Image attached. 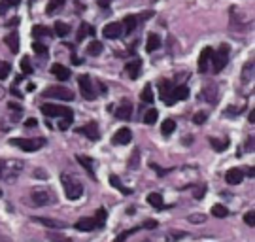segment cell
<instances>
[{"instance_id": "1", "label": "cell", "mask_w": 255, "mask_h": 242, "mask_svg": "<svg viewBox=\"0 0 255 242\" xmlns=\"http://www.w3.org/2000/svg\"><path fill=\"white\" fill-rule=\"evenodd\" d=\"M9 144L15 148H21L23 152H38L40 148H44L46 138H11Z\"/></svg>"}, {"instance_id": "2", "label": "cell", "mask_w": 255, "mask_h": 242, "mask_svg": "<svg viewBox=\"0 0 255 242\" xmlns=\"http://www.w3.org/2000/svg\"><path fill=\"white\" fill-rule=\"evenodd\" d=\"M44 99H59L64 100V102H70L74 100V91L64 87V85H53V87H47L44 93H42Z\"/></svg>"}, {"instance_id": "3", "label": "cell", "mask_w": 255, "mask_h": 242, "mask_svg": "<svg viewBox=\"0 0 255 242\" xmlns=\"http://www.w3.org/2000/svg\"><path fill=\"white\" fill-rule=\"evenodd\" d=\"M61 182L64 186V193L70 201H76V199H80L83 195V188L80 182H74L70 176H64V174L61 176Z\"/></svg>"}, {"instance_id": "4", "label": "cell", "mask_w": 255, "mask_h": 242, "mask_svg": "<svg viewBox=\"0 0 255 242\" xmlns=\"http://www.w3.org/2000/svg\"><path fill=\"white\" fill-rule=\"evenodd\" d=\"M227 63H229V45L223 44L216 53H212V68L218 74V72H221L225 68Z\"/></svg>"}, {"instance_id": "5", "label": "cell", "mask_w": 255, "mask_h": 242, "mask_svg": "<svg viewBox=\"0 0 255 242\" xmlns=\"http://www.w3.org/2000/svg\"><path fill=\"white\" fill-rule=\"evenodd\" d=\"M42 114H46L47 117H63L68 114H74L70 108L63 106V104H53V102H47L42 104Z\"/></svg>"}, {"instance_id": "6", "label": "cell", "mask_w": 255, "mask_h": 242, "mask_svg": "<svg viewBox=\"0 0 255 242\" xmlns=\"http://www.w3.org/2000/svg\"><path fill=\"white\" fill-rule=\"evenodd\" d=\"M78 83H80V93H82L83 99H87V100H93V99H95V91H93L91 78H89L87 74H83V76H80V80H78Z\"/></svg>"}, {"instance_id": "7", "label": "cell", "mask_w": 255, "mask_h": 242, "mask_svg": "<svg viewBox=\"0 0 255 242\" xmlns=\"http://www.w3.org/2000/svg\"><path fill=\"white\" fill-rule=\"evenodd\" d=\"M53 195L46 191V189H34L32 191V201L36 207H44V205H49V201H53Z\"/></svg>"}, {"instance_id": "8", "label": "cell", "mask_w": 255, "mask_h": 242, "mask_svg": "<svg viewBox=\"0 0 255 242\" xmlns=\"http://www.w3.org/2000/svg\"><path fill=\"white\" fill-rule=\"evenodd\" d=\"M121 34H123V25H121V23H110V25H106L104 30H102V36L108 38V40H116V38H119Z\"/></svg>"}, {"instance_id": "9", "label": "cell", "mask_w": 255, "mask_h": 242, "mask_svg": "<svg viewBox=\"0 0 255 242\" xmlns=\"http://www.w3.org/2000/svg\"><path fill=\"white\" fill-rule=\"evenodd\" d=\"M78 133L85 135L89 140H99V138H101V133H99V127H97V123H87L85 127L78 129Z\"/></svg>"}, {"instance_id": "10", "label": "cell", "mask_w": 255, "mask_h": 242, "mask_svg": "<svg viewBox=\"0 0 255 242\" xmlns=\"http://www.w3.org/2000/svg\"><path fill=\"white\" fill-rule=\"evenodd\" d=\"M130 138H132V133H130V129H119L118 133L114 135V138H112V142L116 144V146H121V144H128V142H130Z\"/></svg>"}, {"instance_id": "11", "label": "cell", "mask_w": 255, "mask_h": 242, "mask_svg": "<svg viewBox=\"0 0 255 242\" xmlns=\"http://www.w3.org/2000/svg\"><path fill=\"white\" fill-rule=\"evenodd\" d=\"M51 74H53L59 81H64V80H68V78H70V70H68L66 66H63V64H59V63H55L53 66H51Z\"/></svg>"}, {"instance_id": "12", "label": "cell", "mask_w": 255, "mask_h": 242, "mask_svg": "<svg viewBox=\"0 0 255 242\" xmlns=\"http://www.w3.org/2000/svg\"><path fill=\"white\" fill-rule=\"evenodd\" d=\"M212 53H214L212 47H204V49L201 51V57H199V70L201 72H206V68H208V61L212 59Z\"/></svg>"}, {"instance_id": "13", "label": "cell", "mask_w": 255, "mask_h": 242, "mask_svg": "<svg viewBox=\"0 0 255 242\" xmlns=\"http://www.w3.org/2000/svg\"><path fill=\"white\" fill-rule=\"evenodd\" d=\"M225 180H227V184H231V186H238V184L244 180V174H242L240 169H231V171L225 174Z\"/></svg>"}, {"instance_id": "14", "label": "cell", "mask_w": 255, "mask_h": 242, "mask_svg": "<svg viewBox=\"0 0 255 242\" xmlns=\"http://www.w3.org/2000/svg\"><path fill=\"white\" fill-rule=\"evenodd\" d=\"M170 97H172L174 102H178V100H185L187 97H189V89L185 87V85H176L172 89V93H170Z\"/></svg>"}, {"instance_id": "15", "label": "cell", "mask_w": 255, "mask_h": 242, "mask_svg": "<svg viewBox=\"0 0 255 242\" xmlns=\"http://www.w3.org/2000/svg\"><path fill=\"white\" fill-rule=\"evenodd\" d=\"M130 112H132V104L127 100V102L119 104V108L116 110V116H118V119H130Z\"/></svg>"}, {"instance_id": "16", "label": "cell", "mask_w": 255, "mask_h": 242, "mask_svg": "<svg viewBox=\"0 0 255 242\" xmlns=\"http://www.w3.org/2000/svg\"><path fill=\"white\" fill-rule=\"evenodd\" d=\"M74 227H76L78 231H93V229L97 227V222L91 220V218H82L80 222H76Z\"/></svg>"}, {"instance_id": "17", "label": "cell", "mask_w": 255, "mask_h": 242, "mask_svg": "<svg viewBox=\"0 0 255 242\" xmlns=\"http://www.w3.org/2000/svg\"><path fill=\"white\" fill-rule=\"evenodd\" d=\"M140 70H142V61H140V59L127 64V74L130 80H136L138 76H140Z\"/></svg>"}, {"instance_id": "18", "label": "cell", "mask_w": 255, "mask_h": 242, "mask_svg": "<svg viewBox=\"0 0 255 242\" xmlns=\"http://www.w3.org/2000/svg\"><path fill=\"white\" fill-rule=\"evenodd\" d=\"M4 42H6V45L9 47L11 53H19V34L17 32H11L9 36H6Z\"/></svg>"}, {"instance_id": "19", "label": "cell", "mask_w": 255, "mask_h": 242, "mask_svg": "<svg viewBox=\"0 0 255 242\" xmlns=\"http://www.w3.org/2000/svg\"><path fill=\"white\" fill-rule=\"evenodd\" d=\"M76 159H78V163H80L83 169L87 171V174H89L91 178H95V165H93L91 159H89V157H85V155H78Z\"/></svg>"}, {"instance_id": "20", "label": "cell", "mask_w": 255, "mask_h": 242, "mask_svg": "<svg viewBox=\"0 0 255 242\" xmlns=\"http://www.w3.org/2000/svg\"><path fill=\"white\" fill-rule=\"evenodd\" d=\"M161 45V38L157 34H149L147 36V44H146V51L147 53H153L155 49Z\"/></svg>"}, {"instance_id": "21", "label": "cell", "mask_w": 255, "mask_h": 242, "mask_svg": "<svg viewBox=\"0 0 255 242\" xmlns=\"http://www.w3.org/2000/svg\"><path fill=\"white\" fill-rule=\"evenodd\" d=\"M123 23H125V27H123V28H125V34H130V32H132V30L136 28L138 17H136V15H127Z\"/></svg>"}, {"instance_id": "22", "label": "cell", "mask_w": 255, "mask_h": 242, "mask_svg": "<svg viewBox=\"0 0 255 242\" xmlns=\"http://www.w3.org/2000/svg\"><path fill=\"white\" fill-rule=\"evenodd\" d=\"M102 49H104V45H102V42H99V40H93L91 44L87 45V53L93 55V57L101 55V53H102Z\"/></svg>"}, {"instance_id": "23", "label": "cell", "mask_w": 255, "mask_h": 242, "mask_svg": "<svg viewBox=\"0 0 255 242\" xmlns=\"http://www.w3.org/2000/svg\"><path fill=\"white\" fill-rule=\"evenodd\" d=\"M174 131H176V121H174V119H164L163 127H161V133H163V136H170Z\"/></svg>"}, {"instance_id": "24", "label": "cell", "mask_w": 255, "mask_h": 242, "mask_svg": "<svg viewBox=\"0 0 255 242\" xmlns=\"http://www.w3.org/2000/svg\"><path fill=\"white\" fill-rule=\"evenodd\" d=\"M110 184H112V186H114L116 189H119L121 193H127V195H128V193H132L130 189H127L125 186H123V184H121V180H119L116 174H110Z\"/></svg>"}, {"instance_id": "25", "label": "cell", "mask_w": 255, "mask_h": 242, "mask_svg": "<svg viewBox=\"0 0 255 242\" xmlns=\"http://www.w3.org/2000/svg\"><path fill=\"white\" fill-rule=\"evenodd\" d=\"M147 203L153 208H163V197H161V193H149L147 195Z\"/></svg>"}, {"instance_id": "26", "label": "cell", "mask_w": 255, "mask_h": 242, "mask_svg": "<svg viewBox=\"0 0 255 242\" xmlns=\"http://www.w3.org/2000/svg\"><path fill=\"white\" fill-rule=\"evenodd\" d=\"M70 32V25H66V23H55V34L59 36V38H64V36Z\"/></svg>"}, {"instance_id": "27", "label": "cell", "mask_w": 255, "mask_h": 242, "mask_svg": "<svg viewBox=\"0 0 255 242\" xmlns=\"http://www.w3.org/2000/svg\"><path fill=\"white\" fill-rule=\"evenodd\" d=\"M212 214L216 216V218H227L229 208L225 207V205H214V207H212Z\"/></svg>"}, {"instance_id": "28", "label": "cell", "mask_w": 255, "mask_h": 242, "mask_svg": "<svg viewBox=\"0 0 255 242\" xmlns=\"http://www.w3.org/2000/svg\"><path fill=\"white\" fill-rule=\"evenodd\" d=\"M140 99L144 100V102H147V104H149V102H153V89H151V85H149V83H146V87H144V89H142V95H140Z\"/></svg>"}, {"instance_id": "29", "label": "cell", "mask_w": 255, "mask_h": 242, "mask_svg": "<svg viewBox=\"0 0 255 242\" xmlns=\"http://www.w3.org/2000/svg\"><path fill=\"white\" fill-rule=\"evenodd\" d=\"M61 6H64V0H49L46 6V13L47 15H51V13H55L57 8H61Z\"/></svg>"}, {"instance_id": "30", "label": "cell", "mask_w": 255, "mask_h": 242, "mask_svg": "<svg viewBox=\"0 0 255 242\" xmlns=\"http://www.w3.org/2000/svg\"><path fill=\"white\" fill-rule=\"evenodd\" d=\"M32 36L34 38H42V36H51V30L49 27H44V25H36L32 28Z\"/></svg>"}, {"instance_id": "31", "label": "cell", "mask_w": 255, "mask_h": 242, "mask_svg": "<svg viewBox=\"0 0 255 242\" xmlns=\"http://www.w3.org/2000/svg\"><path fill=\"white\" fill-rule=\"evenodd\" d=\"M36 222H40L42 225H47V227H55V229H61L64 227L63 222H55V220H47V218H34Z\"/></svg>"}, {"instance_id": "32", "label": "cell", "mask_w": 255, "mask_h": 242, "mask_svg": "<svg viewBox=\"0 0 255 242\" xmlns=\"http://www.w3.org/2000/svg\"><path fill=\"white\" fill-rule=\"evenodd\" d=\"M159 87H161V99L164 100V104H166V100H168V97H170V83L166 80H163L161 83H159Z\"/></svg>"}, {"instance_id": "33", "label": "cell", "mask_w": 255, "mask_h": 242, "mask_svg": "<svg viewBox=\"0 0 255 242\" xmlns=\"http://www.w3.org/2000/svg\"><path fill=\"white\" fill-rule=\"evenodd\" d=\"M157 119H159V112L157 110H147L146 116H144V123L146 125H153Z\"/></svg>"}, {"instance_id": "34", "label": "cell", "mask_w": 255, "mask_h": 242, "mask_svg": "<svg viewBox=\"0 0 255 242\" xmlns=\"http://www.w3.org/2000/svg\"><path fill=\"white\" fill-rule=\"evenodd\" d=\"M87 32H89L91 36H95V28H91L89 25H87V23H82V28H80V32H78V40L82 42L83 38H85V34H87Z\"/></svg>"}, {"instance_id": "35", "label": "cell", "mask_w": 255, "mask_h": 242, "mask_svg": "<svg viewBox=\"0 0 255 242\" xmlns=\"http://www.w3.org/2000/svg\"><path fill=\"white\" fill-rule=\"evenodd\" d=\"M72 121H74V114H68V116H64V119L61 121V123H59V129H61V131H66L68 127L72 125Z\"/></svg>"}, {"instance_id": "36", "label": "cell", "mask_w": 255, "mask_h": 242, "mask_svg": "<svg viewBox=\"0 0 255 242\" xmlns=\"http://www.w3.org/2000/svg\"><path fill=\"white\" fill-rule=\"evenodd\" d=\"M210 142H212L216 152H225V150H227V142H225V140H214V138H212Z\"/></svg>"}, {"instance_id": "37", "label": "cell", "mask_w": 255, "mask_h": 242, "mask_svg": "<svg viewBox=\"0 0 255 242\" xmlns=\"http://www.w3.org/2000/svg\"><path fill=\"white\" fill-rule=\"evenodd\" d=\"M11 72V66L8 63H0V80H6Z\"/></svg>"}, {"instance_id": "38", "label": "cell", "mask_w": 255, "mask_h": 242, "mask_svg": "<svg viewBox=\"0 0 255 242\" xmlns=\"http://www.w3.org/2000/svg\"><path fill=\"white\" fill-rule=\"evenodd\" d=\"M21 68H23V74H32V66H30V59L28 57L21 59Z\"/></svg>"}, {"instance_id": "39", "label": "cell", "mask_w": 255, "mask_h": 242, "mask_svg": "<svg viewBox=\"0 0 255 242\" xmlns=\"http://www.w3.org/2000/svg\"><path fill=\"white\" fill-rule=\"evenodd\" d=\"M32 49H34V53H38V55H46L47 53V47L42 42H34L32 44Z\"/></svg>"}, {"instance_id": "40", "label": "cell", "mask_w": 255, "mask_h": 242, "mask_svg": "<svg viewBox=\"0 0 255 242\" xmlns=\"http://www.w3.org/2000/svg\"><path fill=\"white\" fill-rule=\"evenodd\" d=\"M204 121H206V114L204 112H199V114H195V117H193V123H197V125H201Z\"/></svg>"}, {"instance_id": "41", "label": "cell", "mask_w": 255, "mask_h": 242, "mask_svg": "<svg viewBox=\"0 0 255 242\" xmlns=\"http://www.w3.org/2000/svg\"><path fill=\"white\" fill-rule=\"evenodd\" d=\"M104 222H106V210H104V208H101V210L97 212V224L104 225Z\"/></svg>"}, {"instance_id": "42", "label": "cell", "mask_w": 255, "mask_h": 242, "mask_svg": "<svg viewBox=\"0 0 255 242\" xmlns=\"http://www.w3.org/2000/svg\"><path fill=\"white\" fill-rule=\"evenodd\" d=\"M204 220H206V218H204L202 214H193V216H189V222H191V224H202Z\"/></svg>"}, {"instance_id": "43", "label": "cell", "mask_w": 255, "mask_h": 242, "mask_svg": "<svg viewBox=\"0 0 255 242\" xmlns=\"http://www.w3.org/2000/svg\"><path fill=\"white\" fill-rule=\"evenodd\" d=\"M244 222H246L248 225H250V227H254V212H248L246 216H244Z\"/></svg>"}, {"instance_id": "44", "label": "cell", "mask_w": 255, "mask_h": 242, "mask_svg": "<svg viewBox=\"0 0 255 242\" xmlns=\"http://www.w3.org/2000/svg\"><path fill=\"white\" fill-rule=\"evenodd\" d=\"M25 125H27V127H36L38 121L34 119V117H30V119H27V121H25Z\"/></svg>"}, {"instance_id": "45", "label": "cell", "mask_w": 255, "mask_h": 242, "mask_svg": "<svg viewBox=\"0 0 255 242\" xmlns=\"http://www.w3.org/2000/svg\"><path fill=\"white\" fill-rule=\"evenodd\" d=\"M142 227H146V229H153V227H157V222H153V220H151V222H146Z\"/></svg>"}, {"instance_id": "46", "label": "cell", "mask_w": 255, "mask_h": 242, "mask_svg": "<svg viewBox=\"0 0 255 242\" xmlns=\"http://www.w3.org/2000/svg\"><path fill=\"white\" fill-rule=\"evenodd\" d=\"M110 2H112V0H99V6H101V8H108Z\"/></svg>"}, {"instance_id": "47", "label": "cell", "mask_w": 255, "mask_h": 242, "mask_svg": "<svg viewBox=\"0 0 255 242\" xmlns=\"http://www.w3.org/2000/svg\"><path fill=\"white\" fill-rule=\"evenodd\" d=\"M6 9H8V4H6V2L2 4V2H0V15H2V13H6Z\"/></svg>"}, {"instance_id": "48", "label": "cell", "mask_w": 255, "mask_h": 242, "mask_svg": "<svg viewBox=\"0 0 255 242\" xmlns=\"http://www.w3.org/2000/svg\"><path fill=\"white\" fill-rule=\"evenodd\" d=\"M4 2H6L8 6H17L19 4V0H4Z\"/></svg>"}, {"instance_id": "49", "label": "cell", "mask_w": 255, "mask_h": 242, "mask_svg": "<svg viewBox=\"0 0 255 242\" xmlns=\"http://www.w3.org/2000/svg\"><path fill=\"white\" fill-rule=\"evenodd\" d=\"M17 23H19V19L15 17V19H11V21H9L8 25H9V27H13V25H17Z\"/></svg>"}, {"instance_id": "50", "label": "cell", "mask_w": 255, "mask_h": 242, "mask_svg": "<svg viewBox=\"0 0 255 242\" xmlns=\"http://www.w3.org/2000/svg\"><path fill=\"white\" fill-rule=\"evenodd\" d=\"M255 121V112H252V114H250V123H254Z\"/></svg>"}, {"instance_id": "51", "label": "cell", "mask_w": 255, "mask_h": 242, "mask_svg": "<svg viewBox=\"0 0 255 242\" xmlns=\"http://www.w3.org/2000/svg\"><path fill=\"white\" fill-rule=\"evenodd\" d=\"M0 197H2V191H0Z\"/></svg>"}]
</instances>
